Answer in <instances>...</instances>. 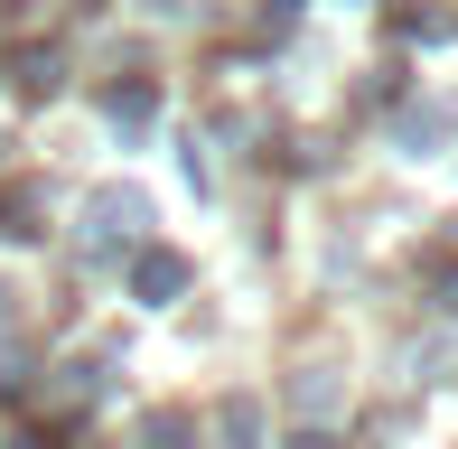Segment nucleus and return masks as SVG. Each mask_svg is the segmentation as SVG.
Here are the masks:
<instances>
[]
</instances>
